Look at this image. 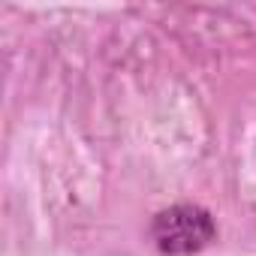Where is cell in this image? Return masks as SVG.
<instances>
[{"label":"cell","instance_id":"6da1fadb","mask_svg":"<svg viewBox=\"0 0 256 256\" xmlns=\"http://www.w3.org/2000/svg\"><path fill=\"white\" fill-rule=\"evenodd\" d=\"M151 235L157 247L169 256H187L214 241V220L196 205H175L154 217Z\"/></svg>","mask_w":256,"mask_h":256}]
</instances>
